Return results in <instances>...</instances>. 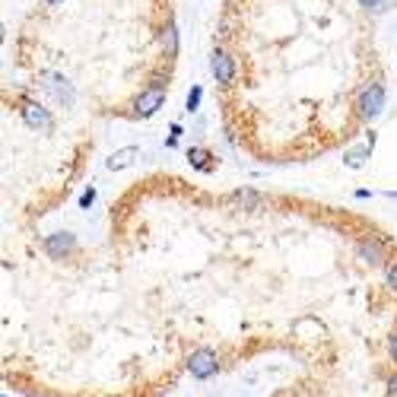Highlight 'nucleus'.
Segmentation results:
<instances>
[{"mask_svg": "<svg viewBox=\"0 0 397 397\" xmlns=\"http://www.w3.org/2000/svg\"><path fill=\"white\" fill-rule=\"evenodd\" d=\"M197 102H200V86H194L188 96V111H197Z\"/></svg>", "mask_w": 397, "mask_h": 397, "instance_id": "ddd939ff", "label": "nucleus"}, {"mask_svg": "<svg viewBox=\"0 0 397 397\" xmlns=\"http://www.w3.org/2000/svg\"><path fill=\"white\" fill-rule=\"evenodd\" d=\"M235 200H239V204H245V207H257V204H264V197H261V194H255V191H239V194H235Z\"/></svg>", "mask_w": 397, "mask_h": 397, "instance_id": "9d476101", "label": "nucleus"}, {"mask_svg": "<svg viewBox=\"0 0 397 397\" xmlns=\"http://www.w3.org/2000/svg\"><path fill=\"white\" fill-rule=\"evenodd\" d=\"M162 102H166V86H162V83L156 80V83L149 86V89L140 92V99H137V108H133V115H137V118H149L159 105H162Z\"/></svg>", "mask_w": 397, "mask_h": 397, "instance_id": "f257e3e1", "label": "nucleus"}, {"mask_svg": "<svg viewBox=\"0 0 397 397\" xmlns=\"http://www.w3.org/2000/svg\"><path fill=\"white\" fill-rule=\"evenodd\" d=\"M210 70H213V76H216V83H229L232 80V58L229 54H223V51H213V61H210Z\"/></svg>", "mask_w": 397, "mask_h": 397, "instance_id": "20e7f679", "label": "nucleus"}, {"mask_svg": "<svg viewBox=\"0 0 397 397\" xmlns=\"http://www.w3.org/2000/svg\"><path fill=\"white\" fill-rule=\"evenodd\" d=\"M388 388H391L388 394H391V397H397V378H391V385H388Z\"/></svg>", "mask_w": 397, "mask_h": 397, "instance_id": "f3484780", "label": "nucleus"}, {"mask_svg": "<svg viewBox=\"0 0 397 397\" xmlns=\"http://www.w3.org/2000/svg\"><path fill=\"white\" fill-rule=\"evenodd\" d=\"M188 159H191V166L200 169V172H213V169H216V162H207V159H213V156H210L207 149H200V147H191Z\"/></svg>", "mask_w": 397, "mask_h": 397, "instance_id": "423d86ee", "label": "nucleus"}, {"mask_svg": "<svg viewBox=\"0 0 397 397\" xmlns=\"http://www.w3.org/2000/svg\"><path fill=\"white\" fill-rule=\"evenodd\" d=\"M356 251H359V257H363V261H369V264H378V261H381V245H378V242L363 239L359 245H356Z\"/></svg>", "mask_w": 397, "mask_h": 397, "instance_id": "6e6552de", "label": "nucleus"}, {"mask_svg": "<svg viewBox=\"0 0 397 397\" xmlns=\"http://www.w3.org/2000/svg\"><path fill=\"white\" fill-rule=\"evenodd\" d=\"M388 283H391V286H394V290H397V261H394V264H391V270H388Z\"/></svg>", "mask_w": 397, "mask_h": 397, "instance_id": "2eb2a0df", "label": "nucleus"}, {"mask_svg": "<svg viewBox=\"0 0 397 397\" xmlns=\"http://www.w3.org/2000/svg\"><path fill=\"white\" fill-rule=\"evenodd\" d=\"M133 159H140V147H125L108 156V169H111V172H121V169L133 166Z\"/></svg>", "mask_w": 397, "mask_h": 397, "instance_id": "39448f33", "label": "nucleus"}, {"mask_svg": "<svg viewBox=\"0 0 397 397\" xmlns=\"http://www.w3.org/2000/svg\"><path fill=\"white\" fill-rule=\"evenodd\" d=\"M191 375L194 378H210L216 372V353L213 350H197V353H191Z\"/></svg>", "mask_w": 397, "mask_h": 397, "instance_id": "7ed1b4c3", "label": "nucleus"}, {"mask_svg": "<svg viewBox=\"0 0 397 397\" xmlns=\"http://www.w3.org/2000/svg\"><path fill=\"white\" fill-rule=\"evenodd\" d=\"M48 3H58V0H48Z\"/></svg>", "mask_w": 397, "mask_h": 397, "instance_id": "a211bd4d", "label": "nucleus"}, {"mask_svg": "<svg viewBox=\"0 0 397 397\" xmlns=\"http://www.w3.org/2000/svg\"><path fill=\"white\" fill-rule=\"evenodd\" d=\"M23 118L29 127H48V111H45L42 105H29L23 108Z\"/></svg>", "mask_w": 397, "mask_h": 397, "instance_id": "0eeeda50", "label": "nucleus"}, {"mask_svg": "<svg viewBox=\"0 0 397 397\" xmlns=\"http://www.w3.org/2000/svg\"><path fill=\"white\" fill-rule=\"evenodd\" d=\"M381 102H385V89L378 83L365 86L363 96H359V115L363 118H375L381 111Z\"/></svg>", "mask_w": 397, "mask_h": 397, "instance_id": "f03ea898", "label": "nucleus"}, {"mask_svg": "<svg viewBox=\"0 0 397 397\" xmlns=\"http://www.w3.org/2000/svg\"><path fill=\"white\" fill-rule=\"evenodd\" d=\"M365 153H369V143H359L356 149H350V153H347V166L359 169V166H363V156H365Z\"/></svg>", "mask_w": 397, "mask_h": 397, "instance_id": "1a4fd4ad", "label": "nucleus"}, {"mask_svg": "<svg viewBox=\"0 0 397 397\" xmlns=\"http://www.w3.org/2000/svg\"><path fill=\"white\" fill-rule=\"evenodd\" d=\"M92 200H96V191H86V194H83V197H80V207H92Z\"/></svg>", "mask_w": 397, "mask_h": 397, "instance_id": "4468645a", "label": "nucleus"}, {"mask_svg": "<svg viewBox=\"0 0 397 397\" xmlns=\"http://www.w3.org/2000/svg\"><path fill=\"white\" fill-rule=\"evenodd\" d=\"M162 42H166L169 54H178V32H175V25H172V23L166 25V35H162Z\"/></svg>", "mask_w": 397, "mask_h": 397, "instance_id": "9b49d317", "label": "nucleus"}, {"mask_svg": "<svg viewBox=\"0 0 397 397\" xmlns=\"http://www.w3.org/2000/svg\"><path fill=\"white\" fill-rule=\"evenodd\" d=\"M391 359H394V363H397V334H394V337H391Z\"/></svg>", "mask_w": 397, "mask_h": 397, "instance_id": "dca6fc26", "label": "nucleus"}, {"mask_svg": "<svg viewBox=\"0 0 397 397\" xmlns=\"http://www.w3.org/2000/svg\"><path fill=\"white\" fill-rule=\"evenodd\" d=\"M48 248H51V251H61V248L67 251V248H74V239H70V235H67V239H61V235H58V239L48 242Z\"/></svg>", "mask_w": 397, "mask_h": 397, "instance_id": "f8f14e48", "label": "nucleus"}]
</instances>
